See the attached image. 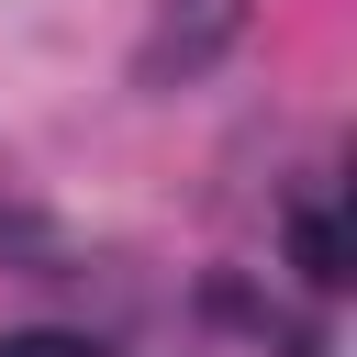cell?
Here are the masks:
<instances>
[{
	"instance_id": "obj_1",
	"label": "cell",
	"mask_w": 357,
	"mask_h": 357,
	"mask_svg": "<svg viewBox=\"0 0 357 357\" xmlns=\"http://www.w3.org/2000/svg\"><path fill=\"white\" fill-rule=\"evenodd\" d=\"M245 11L257 0H156L145 11V45H134V89H178V78L223 67L234 33H245Z\"/></svg>"
},
{
	"instance_id": "obj_2",
	"label": "cell",
	"mask_w": 357,
	"mask_h": 357,
	"mask_svg": "<svg viewBox=\"0 0 357 357\" xmlns=\"http://www.w3.org/2000/svg\"><path fill=\"white\" fill-rule=\"evenodd\" d=\"M290 268H301L312 290H335V279H346V234H335V212H324V201H301V212H290Z\"/></svg>"
},
{
	"instance_id": "obj_3",
	"label": "cell",
	"mask_w": 357,
	"mask_h": 357,
	"mask_svg": "<svg viewBox=\"0 0 357 357\" xmlns=\"http://www.w3.org/2000/svg\"><path fill=\"white\" fill-rule=\"evenodd\" d=\"M0 357H100L89 335H56V324H22V335H0Z\"/></svg>"
}]
</instances>
